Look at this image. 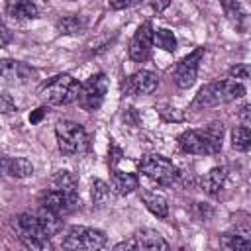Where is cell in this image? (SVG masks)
<instances>
[{
  "mask_svg": "<svg viewBox=\"0 0 251 251\" xmlns=\"http://www.w3.org/2000/svg\"><path fill=\"white\" fill-rule=\"evenodd\" d=\"M139 173L143 176H147L149 180L161 184V186H171L178 178L176 165L171 159H167V157H163L159 153L143 155L141 161H139Z\"/></svg>",
  "mask_w": 251,
  "mask_h": 251,
  "instance_id": "8992f818",
  "label": "cell"
},
{
  "mask_svg": "<svg viewBox=\"0 0 251 251\" xmlns=\"http://www.w3.org/2000/svg\"><path fill=\"white\" fill-rule=\"evenodd\" d=\"M29 75H31V69L27 65L18 63V61H10V59L2 61V78H4V82H8V84L25 82Z\"/></svg>",
  "mask_w": 251,
  "mask_h": 251,
  "instance_id": "2e32d148",
  "label": "cell"
},
{
  "mask_svg": "<svg viewBox=\"0 0 251 251\" xmlns=\"http://www.w3.org/2000/svg\"><path fill=\"white\" fill-rule=\"evenodd\" d=\"M153 43H155V47H159V49H163V51H169V53H175V51H176V37H175V33H173L171 29H167V27L155 29V33H153Z\"/></svg>",
  "mask_w": 251,
  "mask_h": 251,
  "instance_id": "44dd1931",
  "label": "cell"
},
{
  "mask_svg": "<svg viewBox=\"0 0 251 251\" xmlns=\"http://www.w3.org/2000/svg\"><path fill=\"white\" fill-rule=\"evenodd\" d=\"M143 0H108V6L112 10H126V8H133L137 4H141Z\"/></svg>",
  "mask_w": 251,
  "mask_h": 251,
  "instance_id": "83f0119b",
  "label": "cell"
},
{
  "mask_svg": "<svg viewBox=\"0 0 251 251\" xmlns=\"http://www.w3.org/2000/svg\"><path fill=\"white\" fill-rule=\"evenodd\" d=\"M39 206L63 218L67 214H73L80 206V198L76 190H63L51 186L39 194Z\"/></svg>",
  "mask_w": 251,
  "mask_h": 251,
  "instance_id": "52a82bcc",
  "label": "cell"
},
{
  "mask_svg": "<svg viewBox=\"0 0 251 251\" xmlns=\"http://www.w3.org/2000/svg\"><path fill=\"white\" fill-rule=\"evenodd\" d=\"M108 155H110V157H108L110 167H116V165L122 161V155H124V153H122V149H120L114 141H110V151H108Z\"/></svg>",
  "mask_w": 251,
  "mask_h": 251,
  "instance_id": "f1b7e54d",
  "label": "cell"
},
{
  "mask_svg": "<svg viewBox=\"0 0 251 251\" xmlns=\"http://www.w3.org/2000/svg\"><path fill=\"white\" fill-rule=\"evenodd\" d=\"M2 171L12 178H27L33 175V165L25 157H4Z\"/></svg>",
  "mask_w": 251,
  "mask_h": 251,
  "instance_id": "5bb4252c",
  "label": "cell"
},
{
  "mask_svg": "<svg viewBox=\"0 0 251 251\" xmlns=\"http://www.w3.org/2000/svg\"><path fill=\"white\" fill-rule=\"evenodd\" d=\"M43 116H45V108L41 106V108H37L35 112H31V114H29V122H31V124H37V122H41V118H43Z\"/></svg>",
  "mask_w": 251,
  "mask_h": 251,
  "instance_id": "4dcf8cb0",
  "label": "cell"
},
{
  "mask_svg": "<svg viewBox=\"0 0 251 251\" xmlns=\"http://www.w3.org/2000/svg\"><path fill=\"white\" fill-rule=\"evenodd\" d=\"M53 188H63V190H76V176L71 171H59L51 178Z\"/></svg>",
  "mask_w": 251,
  "mask_h": 251,
  "instance_id": "484cf974",
  "label": "cell"
},
{
  "mask_svg": "<svg viewBox=\"0 0 251 251\" xmlns=\"http://www.w3.org/2000/svg\"><path fill=\"white\" fill-rule=\"evenodd\" d=\"M0 110H2L4 114H8V112H12V110H16V106L12 104V100H10V96H8V94H2V102H0Z\"/></svg>",
  "mask_w": 251,
  "mask_h": 251,
  "instance_id": "f546056e",
  "label": "cell"
},
{
  "mask_svg": "<svg viewBox=\"0 0 251 251\" xmlns=\"http://www.w3.org/2000/svg\"><path fill=\"white\" fill-rule=\"evenodd\" d=\"M55 135H57V145L59 151L67 157L80 155L88 149V133L86 129L73 122V120H59L55 126Z\"/></svg>",
  "mask_w": 251,
  "mask_h": 251,
  "instance_id": "277c9868",
  "label": "cell"
},
{
  "mask_svg": "<svg viewBox=\"0 0 251 251\" xmlns=\"http://www.w3.org/2000/svg\"><path fill=\"white\" fill-rule=\"evenodd\" d=\"M41 98L47 104L53 106H67L71 102L78 100V92H80V84L76 78H73L71 75H57L53 78H49L43 86H41Z\"/></svg>",
  "mask_w": 251,
  "mask_h": 251,
  "instance_id": "5b68a950",
  "label": "cell"
},
{
  "mask_svg": "<svg viewBox=\"0 0 251 251\" xmlns=\"http://www.w3.org/2000/svg\"><path fill=\"white\" fill-rule=\"evenodd\" d=\"M108 92V78L104 73H96L92 76H88L82 84H80V92H78V106L86 112H94L102 106L104 98Z\"/></svg>",
  "mask_w": 251,
  "mask_h": 251,
  "instance_id": "9c48e42d",
  "label": "cell"
},
{
  "mask_svg": "<svg viewBox=\"0 0 251 251\" xmlns=\"http://www.w3.org/2000/svg\"><path fill=\"white\" fill-rule=\"evenodd\" d=\"M18 237H45L51 239L63 227L61 216L41 208L39 212H24L14 218Z\"/></svg>",
  "mask_w": 251,
  "mask_h": 251,
  "instance_id": "7a4b0ae2",
  "label": "cell"
},
{
  "mask_svg": "<svg viewBox=\"0 0 251 251\" xmlns=\"http://www.w3.org/2000/svg\"><path fill=\"white\" fill-rule=\"evenodd\" d=\"M204 47H196L194 51H190L186 57H182L175 71H173V80L178 88H190L198 76V69H200V61L204 57Z\"/></svg>",
  "mask_w": 251,
  "mask_h": 251,
  "instance_id": "30bf717a",
  "label": "cell"
},
{
  "mask_svg": "<svg viewBox=\"0 0 251 251\" xmlns=\"http://www.w3.org/2000/svg\"><path fill=\"white\" fill-rule=\"evenodd\" d=\"M222 10L226 14V18L231 22V25L235 29H243V20H245V12L241 8V4L237 0H220Z\"/></svg>",
  "mask_w": 251,
  "mask_h": 251,
  "instance_id": "ffe728a7",
  "label": "cell"
},
{
  "mask_svg": "<svg viewBox=\"0 0 251 251\" xmlns=\"http://www.w3.org/2000/svg\"><path fill=\"white\" fill-rule=\"evenodd\" d=\"M110 186H112V192L118 194V196H126V194H131L137 186H139V178L137 175L133 173H124V171H114L112 173V180H110Z\"/></svg>",
  "mask_w": 251,
  "mask_h": 251,
  "instance_id": "9a60e30c",
  "label": "cell"
},
{
  "mask_svg": "<svg viewBox=\"0 0 251 251\" xmlns=\"http://www.w3.org/2000/svg\"><path fill=\"white\" fill-rule=\"evenodd\" d=\"M226 176H227V169H226V167H214V169H210V171L200 178V186H202V190H204L206 194L216 196V194L222 190V186H224V182H226Z\"/></svg>",
  "mask_w": 251,
  "mask_h": 251,
  "instance_id": "e0dca14e",
  "label": "cell"
},
{
  "mask_svg": "<svg viewBox=\"0 0 251 251\" xmlns=\"http://www.w3.org/2000/svg\"><path fill=\"white\" fill-rule=\"evenodd\" d=\"M231 147L235 151H249L251 149V129L247 126H237L231 131Z\"/></svg>",
  "mask_w": 251,
  "mask_h": 251,
  "instance_id": "7402d4cb",
  "label": "cell"
},
{
  "mask_svg": "<svg viewBox=\"0 0 251 251\" xmlns=\"http://www.w3.org/2000/svg\"><path fill=\"white\" fill-rule=\"evenodd\" d=\"M10 43V29L6 25H2V47H6Z\"/></svg>",
  "mask_w": 251,
  "mask_h": 251,
  "instance_id": "1f68e13d",
  "label": "cell"
},
{
  "mask_svg": "<svg viewBox=\"0 0 251 251\" xmlns=\"http://www.w3.org/2000/svg\"><path fill=\"white\" fill-rule=\"evenodd\" d=\"M6 10L12 18L18 20H33L39 16V10L31 0H10Z\"/></svg>",
  "mask_w": 251,
  "mask_h": 251,
  "instance_id": "d6986e66",
  "label": "cell"
},
{
  "mask_svg": "<svg viewBox=\"0 0 251 251\" xmlns=\"http://www.w3.org/2000/svg\"><path fill=\"white\" fill-rule=\"evenodd\" d=\"M84 27L82 20L78 16H63L57 20V31L63 35H71V33H80V29Z\"/></svg>",
  "mask_w": 251,
  "mask_h": 251,
  "instance_id": "d4e9b609",
  "label": "cell"
},
{
  "mask_svg": "<svg viewBox=\"0 0 251 251\" xmlns=\"http://www.w3.org/2000/svg\"><path fill=\"white\" fill-rule=\"evenodd\" d=\"M222 245L226 249H251V239L241 231H227L222 235Z\"/></svg>",
  "mask_w": 251,
  "mask_h": 251,
  "instance_id": "cb8c5ba5",
  "label": "cell"
},
{
  "mask_svg": "<svg viewBox=\"0 0 251 251\" xmlns=\"http://www.w3.org/2000/svg\"><path fill=\"white\" fill-rule=\"evenodd\" d=\"M159 86V78L155 73L151 71H137L133 75H129L124 82H122V92L126 96H143V94H151L155 92V88Z\"/></svg>",
  "mask_w": 251,
  "mask_h": 251,
  "instance_id": "4fadbf2b",
  "label": "cell"
},
{
  "mask_svg": "<svg viewBox=\"0 0 251 251\" xmlns=\"http://www.w3.org/2000/svg\"><path fill=\"white\" fill-rule=\"evenodd\" d=\"M169 6V0H155L153 2V8L157 10V12H161V10H165Z\"/></svg>",
  "mask_w": 251,
  "mask_h": 251,
  "instance_id": "d6a6232c",
  "label": "cell"
},
{
  "mask_svg": "<svg viewBox=\"0 0 251 251\" xmlns=\"http://www.w3.org/2000/svg\"><path fill=\"white\" fill-rule=\"evenodd\" d=\"M110 192H112V188L104 180H100V178H94L92 180L90 194H92V202H94L96 208H102V206H106L110 202Z\"/></svg>",
  "mask_w": 251,
  "mask_h": 251,
  "instance_id": "603a6c76",
  "label": "cell"
},
{
  "mask_svg": "<svg viewBox=\"0 0 251 251\" xmlns=\"http://www.w3.org/2000/svg\"><path fill=\"white\" fill-rule=\"evenodd\" d=\"M141 200L145 204V208L157 216V218H167L169 216V202L167 198L161 194V192H155V190H143L141 192Z\"/></svg>",
  "mask_w": 251,
  "mask_h": 251,
  "instance_id": "ac0fdd59",
  "label": "cell"
},
{
  "mask_svg": "<svg viewBox=\"0 0 251 251\" xmlns=\"http://www.w3.org/2000/svg\"><path fill=\"white\" fill-rule=\"evenodd\" d=\"M227 75L231 78H251V65L249 63H237V65L229 67Z\"/></svg>",
  "mask_w": 251,
  "mask_h": 251,
  "instance_id": "4316f807",
  "label": "cell"
},
{
  "mask_svg": "<svg viewBox=\"0 0 251 251\" xmlns=\"http://www.w3.org/2000/svg\"><path fill=\"white\" fill-rule=\"evenodd\" d=\"M153 24L149 20H145L133 33L131 41H129V59L135 63H143L151 57V49H153Z\"/></svg>",
  "mask_w": 251,
  "mask_h": 251,
  "instance_id": "8fae6325",
  "label": "cell"
},
{
  "mask_svg": "<svg viewBox=\"0 0 251 251\" xmlns=\"http://www.w3.org/2000/svg\"><path fill=\"white\" fill-rule=\"evenodd\" d=\"M245 96V86L237 80H216V82H208L204 84L198 94L194 96L192 108L196 110H204V108H214L220 104H227L233 102L237 98Z\"/></svg>",
  "mask_w": 251,
  "mask_h": 251,
  "instance_id": "3957f363",
  "label": "cell"
},
{
  "mask_svg": "<svg viewBox=\"0 0 251 251\" xmlns=\"http://www.w3.org/2000/svg\"><path fill=\"white\" fill-rule=\"evenodd\" d=\"M106 233L102 229L96 227H86V226H73L65 239H63V247L65 249H102L106 245Z\"/></svg>",
  "mask_w": 251,
  "mask_h": 251,
  "instance_id": "ba28073f",
  "label": "cell"
},
{
  "mask_svg": "<svg viewBox=\"0 0 251 251\" xmlns=\"http://www.w3.org/2000/svg\"><path fill=\"white\" fill-rule=\"evenodd\" d=\"M224 126L220 122L208 124L202 129H186L178 135V147L190 155H216L222 149Z\"/></svg>",
  "mask_w": 251,
  "mask_h": 251,
  "instance_id": "6da1fadb",
  "label": "cell"
},
{
  "mask_svg": "<svg viewBox=\"0 0 251 251\" xmlns=\"http://www.w3.org/2000/svg\"><path fill=\"white\" fill-rule=\"evenodd\" d=\"M171 245L163 239L161 233L153 231V229H141V231H135L127 241H122L118 243L114 249H143V251H157V249H163L167 251Z\"/></svg>",
  "mask_w": 251,
  "mask_h": 251,
  "instance_id": "7c38bea8",
  "label": "cell"
}]
</instances>
